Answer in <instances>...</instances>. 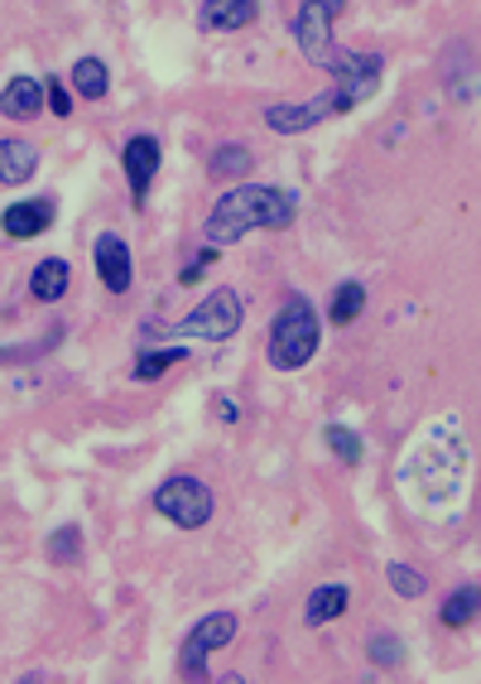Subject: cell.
<instances>
[{
    "mask_svg": "<svg viewBox=\"0 0 481 684\" xmlns=\"http://www.w3.org/2000/svg\"><path fill=\"white\" fill-rule=\"evenodd\" d=\"M217 415L226 419V425H236V419H240V410H236V400H226V396H222V400H217Z\"/></svg>",
    "mask_w": 481,
    "mask_h": 684,
    "instance_id": "obj_27",
    "label": "cell"
},
{
    "mask_svg": "<svg viewBox=\"0 0 481 684\" xmlns=\"http://www.w3.org/2000/svg\"><path fill=\"white\" fill-rule=\"evenodd\" d=\"M371 661H376V665H395L399 661V641L395 637H385V631H381V637H371Z\"/></svg>",
    "mask_w": 481,
    "mask_h": 684,
    "instance_id": "obj_25",
    "label": "cell"
},
{
    "mask_svg": "<svg viewBox=\"0 0 481 684\" xmlns=\"http://www.w3.org/2000/svg\"><path fill=\"white\" fill-rule=\"evenodd\" d=\"M342 111H352V97L346 92H323V97H313V101H303V107H265V126L279 130V136H299V130H313L318 121H328V116H342Z\"/></svg>",
    "mask_w": 481,
    "mask_h": 684,
    "instance_id": "obj_7",
    "label": "cell"
},
{
    "mask_svg": "<svg viewBox=\"0 0 481 684\" xmlns=\"http://www.w3.org/2000/svg\"><path fill=\"white\" fill-rule=\"evenodd\" d=\"M346 602H352V594H346L342 584H323V588H313L309 602H303V622H309V627H328V622H338V617L346 612Z\"/></svg>",
    "mask_w": 481,
    "mask_h": 684,
    "instance_id": "obj_14",
    "label": "cell"
},
{
    "mask_svg": "<svg viewBox=\"0 0 481 684\" xmlns=\"http://www.w3.org/2000/svg\"><path fill=\"white\" fill-rule=\"evenodd\" d=\"M212 487L189 478V472H179V478H169L164 487L154 492V511L173 525H183V531H197V525L212 521Z\"/></svg>",
    "mask_w": 481,
    "mask_h": 684,
    "instance_id": "obj_4",
    "label": "cell"
},
{
    "mask_svg": "<svg viewBox=\"0 0 481 684\" xmlns=\"http://www.w3.org/2000/svg\"><path fill=\"white\" fill-rule=\"evenodd\" d=\"M53 217H58V203L53 199H24V203H10L6 207V236H15V242H30V236L49 232Z\"/></svg>",
    "mask_w": 481,
    "mask_h": 684,
    "instance_id": "obj_10",
    "label": "cell"
},
{
    "mask_svg": "<svg viewBox=\"0 0 481 684\" xmlns=\"http://www.w3.org/2000/svg\"><path fill=\"white\" fill-rule=\"evenodd\" d=\"M92 260H97V275L111 295H126L130 280H136V260H130V246L120 242L116 232H101L92 242Z\"/></svg>",
    "mask_w": 481,
    "mask_h": 684,
    "instance_id": "obj_9",
    "label": "cell"
},
{
    "mask_svg": "<svg viewBox=\"0 0 481 684\" xmlns=\"http://www.w3.org/2000/svg\"><path fill=\"white\" fill-rule=\"evenodd\" d=\"M159 164H164V150H159L154 136H130L126 140V150H120V169H126V183H130L136 207H145V199H150V183L159 174Z\"/></svg>",
    "mask_w": 481,
    "mask_h": 684,
    "instance_id": "obj_8",
    "label": "cell"
},
{
    "mask_svg": "<svg viewBox=\"0 0 481 684\" xmlns=\"http://www.w3.org/2000/svg\"><path fill=\"white\" fill-rule=\"evenodd\" d=\"M342 15V6L338 0H309V6H299L293 10V39H299V49H303V58L318 63V68H338V49H332V34H328V24Z\"/></svg>",
    "mask_w": 481,
    "mask_h": 684,
    "instance_id": "obj_5",
    "label": "cell"
},
{
    "mask_svg": "<svg viewBox=\"0 0 481 684\" xmlns=\"http://www.w3.org/2000/svg\"><path fill=\"white\" fill-rule=\"evenodd\" d=\"M256 15H260L256 0H212V6L197 10V24L203 30H246Z\"/></svg>",
    "mask_w": 481,
    "mask_h": 684,
    "instance_id": "obj_12",
    "label": "cell"
},
{
    "mask_svg": "<svg viewBox=\"0 0 481 684\" xmlns=\"http://www.w3.org/2000/svg\"><path fill=\"white\" fill-rule=\"evenodd\" d=\"M39 169V150L30 140H0V179L15 189V183H24Z\"/></svg>",
    "mask_w": 481,
    "mask_h": 684,
    "instance_id": "obj_15",
    "label": "cell"
},
{
    "mask_svg": "<svg viewBox=\"0 0 481 684\" xmlns=\"http://www.w3.org/2000/svg\"><path fill=\"white\" fill-rule=\"evenodd\" d=\"M443 627H467V622H477L481 617V588L477 584H462V588H452V594L443 598Z\"/></svg>",
    "mask_w": 481,
    "mask_h": 684,
    "instance_id": "obj_17",
    "label": "cell"
},
{
    "mask_svg": "<svg viewBox=\"0 0 481 684\" xmlns=\"http://www.w3.org/2000/svg\"><path fill=\"white\" fill-rule=\"evenodd\" d=\"M323 443L342 458V463H361V453H366L361 434H356V429H346V425H328V429H323Z\"/></svg>",
    "mask_w": 481,
    "mask_h": 684,
    "instance_id": "obj_21",
    "label": "cell"
},
{
    "mask_svg": "<svg viewBox=\"0 0 481 684\" xmlns=\"http://www.w3.org/2000/svg\"><path fill=\"white\" fill-rule=\"evenodd\" d=\"M385 578H391V588L399 598H424V588H429V584H424V574L414 569V564H405V559H395L391 569H385Z\"/></svg>",
    "mask_w": 481,
    "mask_h": 684,
    "instance_id": "obj_22",
    "label": "cell"
},
{
    "mask_svg": "<svg viewBox=\"0 0 481 684\" xmlns=\"http://www.w3.org/2000/svg\"><path fill=\"white\" fill-rule=\"evenodd\" d=\"M240 319H246V304H240L236 289H212V295L197 304L189 319H179L169 328V338H197V342H226L240 333Z\"/></svg>",
    "mask_w": 481,
    "mask_h": 684,
    "instance_id": "obj_3",
    "label": "cell"
},
{
    "mask_svg": "<svg viewBox=\"0 0 481 684\" xmlns=\"http://www.w3.org/2000/svg\"><path fill=\"white\" fill-rule=\"evenodd\" d=\"M68 280H73L68 260H63V256H49V260H39L34 275H30V295L44 299V304H58V299L68 295Z\"/></svg>",
    "mask_w": 481,
    "mask_h": 684,
    "instance_id": "obj_13",
    "label": "cell"
},
{
    "mask_svg": "<svg viewBox=\"0 0 481 684\" xmlns=\"http://www.w3.org/2000/svg\"><path fill=\"white\" fill-rule=\"evenodd\" d=\"M106 87H111V77H106V63L101 58H77L73 63V92L87 101H101Z\"/></svg>",
    "mask_w": 481,
    "mask_h": 684,
    "instance_id": "obj_18",
    "label": "cell"
},
{
    "mask_svg": "<svg viewBox=\"0 0 481 684\" xmlns=\"http://www.w3.org/2000/svg\"><path fill=\"white\" fill-rule=\"evenodd\" d=\"M207 266H217V246H207L203 256H193L189 266H183V275H179V285H197L207 275Z\"/></svg>",
    "mask_w": 481,
    "mask_h": 684,
    "instance_id": "obj_24",
    "label": "cell"
},
{
    "mask_svg": "<svg viewBox=\"0 0 481 684\" xmlns=\"http://www.w3.org/2000/svg\"><path fill=\"white\" fill-rule=\"evenodd\" d=\"M49 107V87L34 83V77H10L6 92H0V111L10 116V121H30Z\"/></svg>",
    "mask_w": 481,
    "mask_h": 684,
    "instance_id": "obj_11",
    "label": "cell"
},
{
    "mask_svg": "<svg viewBox=\"0 0 481 684\" xmlns=\"http://www.w3.org/2000/svg\"><path fill=\"white\" fill-rule=\"evenodd\" d=\"M212 179H236V174H250V150L246 145H222L212 150Z\"/></svg>",
    "mask_w": 481,
    "mask_h": 684,
    "instance_id": "obj_19",
    "label": "cell"
},
{
    "mask_svg": "<svg viewBox=\"0 0 481 684\" xmlns=\"http://www.w3.org/2000/svg\"><path fill=\"white\" fill-rule=\"evenodd\" d=\"M299 217L293 193L275 189V183H240V189L222 193L207 217V246H232L246 232H285Z\"/></svg>",
    "mask_w": 481,
    "mask_h": 684,
    "instance_id": "obj_1",
    "label": "cell"
},
{
    "mask_svg": "<svg viewBox=\"0 0 481 684\" xmlns=\"http://www.w3.org/2000/svg\"><path fill=\"white\" fill-rule=\"evenodd\" d=\"M77 555H83V531H77V525H63V531H53V541H49V559H58V564H77Z\"/></svg>",
    "mask_w": 481,
    "mask_h": 684,
    "instance_id": "obj_23",
    "label": "cell"
},
{
    "mask_svg": "<svg viewBox=\"0 0 481 684\" xmlns=\"http://www.w3.org/2000/svg\"><path fill=\"white\" fill-rule=\"evenodd\" d=\"M236 637V612H212L203 617L189 637H183V655H179V670L189 680H203L207 675V661H212V651H222L226 641Z\"/></svg>",
    "mask_w": 481,
    "mask_h": 684,
    "instance_id": "obj_6",
    "label": "cell"
},
{
    "mask_svg": "<svg viewBox=\"0 0 481 684\" xmlns=\"http://www.w3.org/2000/svg\"><path fill=\"white\" fill-rule=\"evenodd\" d=\"M183 357H189V348H159V352H140V357H136V381H154V376H164L169 366H179Z\"/></svg>",
    "mask_w": 481,
    "mask_h": 684,
    "instance_id": "obj_20",
    "label": "cell"
},
{
    "mask_svg": "<svg viewBox=\"0 0 481 684\" xmlns=\"http://www.w3.org/2000/svg\"><path fill=\"white\" fill-rule=\"evenodd\" d=\"M361 313H366V285L342 280L338 289H332V299H328V319L338 328H346V323H356Z\"/></svg>",
    "mask_w": 481,
    "mask_h": 684,
    "instance_id": "obj_16",
    "label": "cell"
},
{
    "mask_svg": "<svg viewBox=\"0 0 481 684\" xmlns=\"http://www.w3.org/2000/svg\"><path fill=\"white\" fill-rule=\"evenodd\" d=\"M318 342H323V323H318L313 304L303 295H289L285 309H279L270 323V348H265V357H270L275 372H299V366L313 362Z\"/></svg>",
    "mask_w": 481,
    "mask_h": 684,
    "instance_id": "obj_2",
    "label": "cell"
},
{
    "mask_svg": "<svg viewBox=\"0 0 481 684\" xmlns=\"http://www.w3.org/2000/svg\"><path fill=\"white\" fill-rule=\"evenodd\" d=\"M44 87H49V111H53V116H68V111H73V97H68V87H63L58 77H53V83H44Z\"/></svg>",
    "mask_w": 481,
    "mask_h": 684,
    "instance_id": "obj_26",
    "label": "cell"
}]
</instances>
